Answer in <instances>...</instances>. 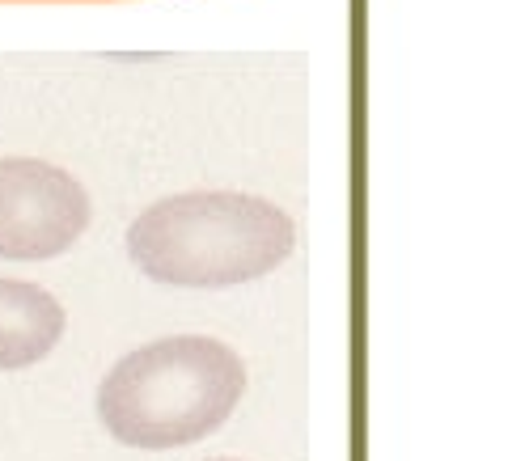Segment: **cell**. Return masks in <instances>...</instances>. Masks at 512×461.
<instances>
[{
  "label": "cell",
  "mask_w": 512,
  "mask_h": 461,
  "mask_svg": "<svg viewBox=\"0 0 512 461\" xmlns=\"http://www.w3.org/2000/svg\"><path fill=\"white\" fill-rule=\"evenodd\" d=\"M297 225L246 191H182L149 204L127 229V254L166 288H237L288 263Z\"/></svg>",
  "instance_id": "1"
},
{
  "label": "cell",
  "mask_w": 512,
  "mask_h": 461,
  "mask_svg": "<svg viewBox=\"0 0 512 461\" xmlns=\"http://www.w3.org/2000/svg\"><path fill=\"white\" fill-rule=\"evenodd\" d=\"M246 394V364L229 343L174 335L136 347L98 385V419L127 449H182L225 428Z\"/></svg>",
  "instance_id": "2"
},
{
  "label": "cell",
  "mask_w": 512,
  "mask_h": 461,
  "mask_svg": "<svg viewBox=\"0 0 512 461\" xmlns=\"http://www.w3.org/2000/svg\"><path fill=\"white\" fill-rule=\"evenodd\" d=\"M89 191L43 157H0V258L43 263L89 229Z\"/></svg>",
  "instance_id": "3"
},
{
  "label": "cell",
  "mask_w": 512,
  "mask_h": 461,
  "mask_svg": "<svg viewBox=\"0 0 512 461\" xmlns=\"http://www.w3.org/2000/svg\"><path fill=\"white\" fill-rule=\"evenodd\" d=\"M68 313L47 288L0 280V373H17L56 352Z\"/></svg>",
  "instance_id": "4"
},
{
  "label": "cell",
  "mask_w": 512,
  "mask_h": 461,
  "mask_svg": "<svg viewBox=\"0 0 512 461\" xmlns=\"http://www.w3.org/2000/svg\"><path fill=\"white\" fill-rule=\"evenodd\" d=\"M216 461H225V457H216Z\"/></svg>",
  "instance_id": "5"
}]
</instances>
